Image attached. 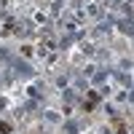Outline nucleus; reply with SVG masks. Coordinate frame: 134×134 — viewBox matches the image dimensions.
Here are the masks:
<instances>
[{
  "label": "nucleus",
  "instance_id": "nucleus-1",
  "mask_svg": "<svg viewBox=\"0 0 134 134\" xmlns=\"http://www.w3.org/2000/svg\"><path fill=\"white\" fill-rule=\"evenodd\" d=\"M11 129H8V124H0V134H8Z\"/></svg>",
  "mask_w": 134,
  "mask_h": 134
}]
</instances>
